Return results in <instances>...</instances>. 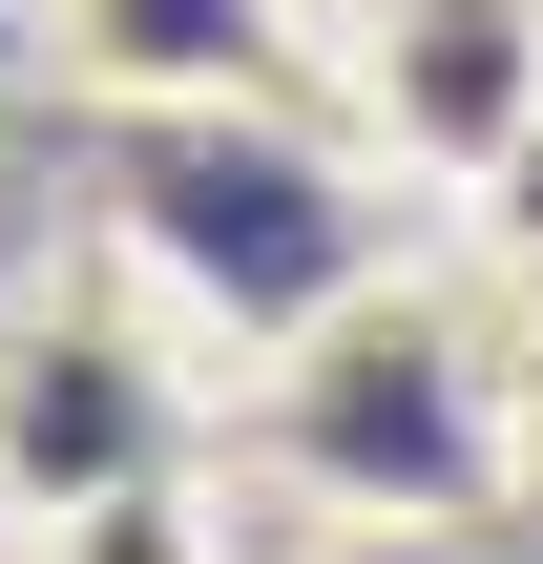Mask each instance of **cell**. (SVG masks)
Listing matches in <instances>:
<instances>
[{
	"mask_svg": "<svg viewBox=\"0 0 543 564\" xmlns=\"http://www.w3.org/2000/svg\"><path fill=\"white\" fill-rule=\"evenodd\" d=\"M251 440H272V481H293L314 523H356V544H439V523L502 502V460H523V377H502V335H481L439 272H377V293H335L293 356H251Z\"/></svg>",
	"mask_w": 543,
	"mask_h": 564,
	"instance_id": "6da1fadb",
	"label": "cell"
},
{
	"mask_svg": "<svg viewBox=\"0 0 543 564\" xmlns=\"http://www.w3.org/2000/svg\"><path fill=\"white\" fill-rule=\"evenodd\" d=\"M126 251H146V293H188V314L251 335V356H293L335 293H377L356 167H335V147H272L251 105L126 126Z\"/></svg>",
	"mask_w": 543,
	"mask_h": 564,
	"instance_id": "7a4b0ae2",
	"label": "cell"
},
{
	"mask_svg": "<svg viewBox=\"0 0 543 564\" xmlns=\"http://www.w3.org/2000/svg\"><path fill=\"white\" fill-rule=\"evenodd\" d=\"M167 460H188V356H167V314H126V293H21V314H0V544L63 523V502H126V481H167Z\"/></svg>",
	"mask_w": 543,
	"mask_h": 564,
	"instance_id": "3957f363",
	"label": "cell"
},
{
	"mask_svg": "<svg viewBox=\"0 0 543 564\" xmlns=\"http://www.w3.org/2000/svg\"><path fill=\"white\" fill-rule=\"evenodd\" d=\"M335 126L398 188H481L543 126V0H335Z\"/></svg>",
	"mask_w": 543,
	"mask_h": 564,
	"instance_id": "277c9868",
	"label": "cell"
},
{
	"mask_svg": "<svg viewBox=\"0 0 543 564\" xmlns=\"http://www.w3.org/2000/svg\"><path fill=\"white\" fill-rule=\"evenodd\" d=\"M42 63L105 126H188V105H251L293 63V0H42Z\"/></svg>",
	"mask_w": 543,
	"mask_h": 564,
	"instance_id": "5b68a950",
	"label": "cell"
},
{
	"mask_svg": "<svg viewBox=\"0 0 543 564\" xmlns=\"http://www.w3.org/2000/svg\"><path fill=\"white\" fill-rule=\"evenodd\" d=\"M21 564H230V502H209V460H167V481H126V502L21 523Z\"/></svg>",
	"mask_w": 543,
	"mask_h": 564,
	"instance_id": "8992f818",
	"label": "cell"
},
{
	"mask_svg": "<svg viewBox=\"0 0 543 564\" xmlns=\"http://www.w3.org/2000/svg\"><path fill=\"white\" fill-rule=\"evenodd\" d=\"M460 230H481V272H523V293H543V126L481 167V188H460Z\"/></svg>",
	"mask_w": 543,
	"mask_h": 564,
	"instance_id": "52a82bcc",
	"label": "cell"
}]
</instances>
